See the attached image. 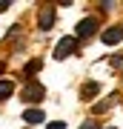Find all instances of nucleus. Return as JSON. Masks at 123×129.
Here are the masks:
<instances>
[{"instance_id":"obj_1","label":"nucleus","mask_w":123,"mask_h":129,"mask_svg":"<svg viewBox=\"0 0 123 129\" xmlns=\"http://www.w3.org/2000/svg\"><path fill=\"white\" fill-rule=\"evenodd\" d=\"M52 23H55V6H40V14H37V26H40V32H49Z\"/></svg>"},{"instance_id":"obj_2","label":"nucleus","mask_w":123,"mask_h":129,"mask_svg":"<svg viewBox=\"0 0 123 129\" xmlns=\"http://www.w3.org/2000/svg\"><path fill=\"white\" fill-rule=\"evenodd\" d=\"M74 46H77V40H74V37H63V40H60L57 46H55V57H57V60L69 57V55L74 52Z\"/></svg>"},{"instance_id":"obj_3","label":"nucleus","mask_w":123,"mask_h":129,"mask_svg":"<svg viewBox=\"0 0 123 129\" xmlns=\"http://www.w3.org/2000/svg\"><path fill=\"white\" fill-rule=\"evenodd\" d=\"M100 40L106 43V46H117V43L123 40V26H109V29L100 35Z\"/></svg>"},{"instance_id":"obj_4","label":"nucleus","mask_w":123,"mask_h":129,"mask_svg":"<svg viewBox=\"0 0 123 129\" xmlns=\"http://www.w3.org/2000/svg\"><path fill=\"white\" fill-rule=\"evenodd\" d=\"M43 95H46V89L40 86V83H29V86L23 89V101H29V103H37V101H43Z\"/></svg>"},{"instance_id":"obj_5","label":"nucleus","mask_w":123,"mask_h":129,"mask_svg":"<svg viewBox=\"0 0 123 129\" xmlns=\"http://www.w3.org/2000/svg\"><path fill=\"white\" fill-rule=\"evenodd\" d=\"M95 32H97V20L95 17H86V20L77 23V37H92Z\"/></svg>"},{"instance_id":"obj_6","label":"nucleus","mask_w":123,"mask_h":129,"mask_svg":"<svg viewBox=\"0 0 123 129\" xmlns=\"http://www.w3.org/2000/svg\"><path fill=\"white\" fill-rule=\"evenodd\" d=\"M23 120H26V123H43L46 115H43V109H26L23 112Z\"/></svg>"},{"instance_id":"obj_7","label":"nucleus","mask_w":123,"mask_h":129,"mask_svg":"<svg viewBox=\"0 0 123 129\" xmlns=\"http://www.w3.org/2000/svg\"><path fill=\"white\" fill-rule=\"evenodd\" d=\"M12 95H14V83L12 80H0V101H6Z\"/></svg>"},{"instance_id":"obj_8","label":"nucleus","mask_w":123,"mask_h":129,"mask_svg":"<svg viewBox=\"0 0 123 129\" xmlns=\"http://www.w3.org/2000/svg\"><path fill=\"white\" fill-rule=\"evenodd\" d=\"M97 92H100V86H97V83H86V86L80 89V95H83V98H95Z\"/></svg>"},{"instance_id":"obj_9","label":"nucleus","mask_w":123,"mask_h":129,"mask_svg":"<svg viewBox=\"0 0 123 129\" xmlns=\"http://www.w3.org/2000/svg\"><path fill=\"white\" fill-rule=\"evenodd\" d=\"M23 72H26V78H32L34 72H40V60H29V63H26V69H23Z\"/></svg>"},{"instance_id":"obj_10","label":"nucleus","mask_w":123,"mask_h":129,"mask_svg":"<svg viewBox=\"0 0 123 129\" xmlns=\"http://www.w3.org/2000/svg\"><path fill=\"white\" fill-rule=\"evenodd\" d=\"M112 66H114V69H123V55H117V57H112Z\"/></svg>"},{"instance_id":"obj_11","label":"nucleus","mask_w":123,"mask_h":129,"mask_svg":"<svg viewBox=\"0 0 123 129\" xmlns=\"http://www.w3.org/2000/svg\"><path fill=\"white\" fill-rule=\"evenodd\" d=\"M46 129H66V123H63V120H55V123H49Z\"/></svg>"},{"instance_id":"obj_12","label":"nucleus","mask_w":123,"mask_h":129,"mask_svg":"<svg viewBox=\"0 0 123 129\" xmlns=\"http://www.w3.org/2000/svg\"><path fill=\"white\" fill-rule=\"evenodd\" d=\"M80 129H100V126H97L95 120H86V123H80Z\"/></svg>"},{"instance_id":"obj_13","label":"nucleus","mask_w":123,"mask_h":129,"mask_svg":"<svg viewBox=\"0 0 123 129\" xmlns=\"http://www.w3.org/2000/svg\"><path fill=\"white\" fill-rule=\"evenodd\" d=\"M9 6H12L9 0H0V12H6V9H9Z\"/></svg>"}]
</instances>
